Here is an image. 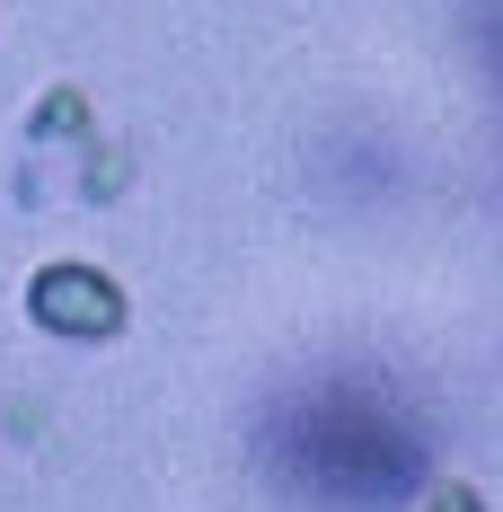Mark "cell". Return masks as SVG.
<instances>
[{
	"mask_svg": "<svg viewBox=\"0 0 503 512\" xmlns=\"http://www.w3.org/2000/svg\"><path fill=\"white\" fill-rule=\"evenodd\" d=\"M424 512H477V495H468V486H433V495H424Z\"/></svg>",
	"mask_w": 503,
	"mask_h": 512,
	"instance_id": "obj_2",
	"label": "cell"
},
{
	"mask_svg": "<svg viewBox=\"0 0 503 512\" xmlns=\"http://www.w3.org/2000/svg\"><path fill=\"white\" fill-rule=\"evenodd\" d=\"M27 309L45 318L53 336H115L124 327V292L106 283L98 265H45L27 283Z\"/></svg>",
	"mask_w": 503,
	"mask_h": 512,
	"instance_id": "obj_1",
	"label": "cell"
}]
</instances>
